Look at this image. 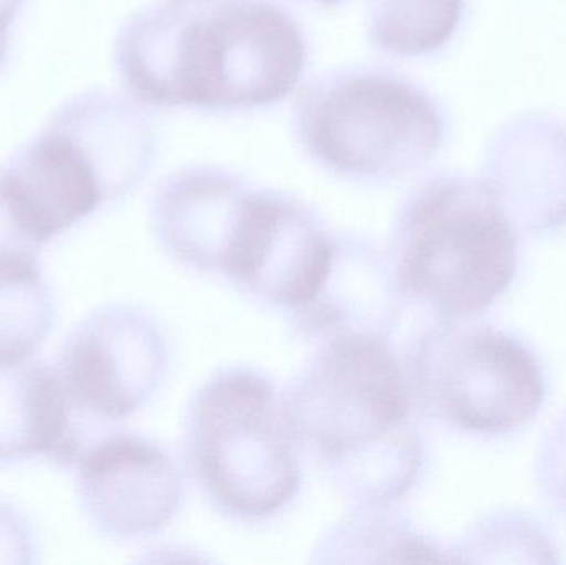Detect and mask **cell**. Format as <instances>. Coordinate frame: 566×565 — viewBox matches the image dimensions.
Segmentation results:
<instances>
[{
	"label": "cell",
	"instance_id": "obj_1",
	"mask_svg": "<svg viewBox=\"0 0 566 565\" xmlns=\"http://www.w3.org/2000/svg\"><path fill=\"white\" fill-rule=\"evenodd\" d=\"M308 59L302 23L277 0L151 3L115 40L123 88L153 108H271L295 92Z\"/></svg>",
	"mask_w": 566,
	"mask_h": 565
},
{
	"label": "cell",
	"instance_id": "obj_2",
	"mask_svg": "<svg viewBox=\"0 0 566 565\" xmlns=\"http://www.w3.org/2000/svg\"><path fill=\"white\" fill-rule=\"evenodd\" d=\"M415 391L381 335L333 338L303 372L293 423L349 496L385 506L411 490L424 448L412 423Z\"/></svg>",
	"mask_w": 566,
	"mask_h": 565
},
{
	"label": "cell",
	"instance_id": "obj_3",
	"mask_svg": "<svg viewBox=\"0 0 566 565\" xmlns=\"http://www.w3.org/2000/svg\"><path fill=\"white\" fill-rule=\"evenodd\" d=\"M391 254L402 294L439 321L474 318L514 282L517 228L484 179L441 172L402 201Z\"/></svg>",
	"mask_w": 566,
	"mask_h": 565
},
{
	"label": "cell",
	"instance_id": "obj_4",
	"mask_svg": "<svg viewBox=\"0 0 566 565\" xmlns=\"http://www.w3.org/2000/svg\"><path fill=\"white\" fill-rule=\"evenodd\" d=\"M293 138L323 171L388 185L428 168L444 146L448 118L428 88L388 66L329 70L293 103Z\"/></svg>",
	"mask_w": 566,
	"mask_h": 565
},
{
	"label": "cell",
	"instance_id": "obj_5",
	"mask_svg": "<svg viewBox=\"0 0 566 565\" xmlns=\"http://www.w3.org/2000/svg\"><path fill=\"white\" fill-rule=\"evenodd\" d=\"M186 437L199 483L232 517L268 520L296 496L300 437L290 405L264 375L231 368L206 381Z\"/></svg>",
	"mask_w": 566,
	"mask_h": 565
},
{
	"label": "cell",
	"instance_id": "obj_6",
	"mask_svg": "<svg viewBox=\"0 0 566 565\" xmlns=\"http://www.w3.org/2000/svg\"><path fill=\"white\" fill-rule=\"evenodd\" d=\"M409 378L431 417L475 437L521 431L547 400L535 352L511 332L472 318L439 321L426 332Z\"/></svg>",
	"mask_w": 566,
	"mask_h": 565
},
{
	"label": "cell",
	"instance_id": "obj_7",
	"mask_svg": "<svg viewBox=\"0 0 566 565\" xmlns=\"http://www.w3.org/2000/svg\"><path fill=\"white\" fill-rule=\"evenodd\" d=\"M336 239L295 196L252 185L231 231L221 274L275 307L302 314L325 289Z\"/></svg>",
	"mask_w": 566,
	"mask_h": 565
},
{
	"label": "cell",
	"instance_id": "obj_8",
	"mask_svg": "<svg viewBox=\"0 0 566 565\" xmlns=\"http://www.w3.org/2000/svg\"><path fill=\"white\" fill-rule=\"evenodd\" d=\"M53 367L80 420H125L161 381L165 338L142 308L103 305L70 331Z\"/></svg>",
	"mask_w": 566,
	"mask_h": 565
},
{
	"label": "cell",
	"instance_id": "obj_9",
	"mask_svg": "<svg viewBox=\"0 0 566 565\" xmlns=\"http://www.w3.org/2000/svg\"><path fill=\"white\" fill-rule=\"evenodd\" d=\"M75 467L80 508L102 536L142 540L158 533L178 513L181 474L149 438L106 435L83 450Z\"/></svg>",
	"mask_w": 566,
	"mask_h": 565
},
{
	"label": "cell",
	"instance_id": "obj_10",
	"mask_svg": "<svg viewBox=\"0 0 566 565\" xmlns=\"http://www.w3.org/2000/svg\"><path fill=\"white\" fill-rule=\"evenodd\" d=\"M106 202L85 153L49 122L0 165V218L30 248L49 244Z\"/></svg>",
	"mask_w": 566,
	"mask_h": 565
},
{
	"label": "cell",
	"instance_id": "obj_11",
	"mask_svg": "<svg viewBox=\"0 0 566 565\" xmlns=\"http://www.w3.org/2000/svg\"><path fill=\"white\" fill-rule=\"evenodd\" d=\"M484 179L517 231H555L566 224V125L527 113L505 123L489 145Z\"/></svg>",
	"mask_w": 566,
	"mask_h": 565
},
{
	"label": "cell",
	"instance_id": "obj_12",
	"mask_svg": "<svg viewBox=\"0 0 566 565\" xmlns=\"http://www.w3.org/2000/svg\"><path fill=\"white\" fill-rule=\"evenodd\" d=\"M251 186L222 166L191 165L171 172L149 205L156 238L186 264L221 272L232 226Z\"/></svg>",
	"mask_w": 566,
	"mask_h": 565
},
{
	"label": "cell",
	"instance_id": "obj_13",
	"mask_svg": "<svg viewBox=\"0 0 566 565\" xmlns=\"http://www.w3.org/2000/svg\"><path fill=\"white\" fill-rule=\"evenodd\" d=\"M46 122L85 153L108 202L135 191L155 168L158 129L132 96L88 90L62 103Z\"/></svg>",
	"mask_w": 566,
	"mask_h": 565
},
{
	"label": "cell",
	"instance_id": "obj_14",
	"mask_svg": "<svg viewBox=\"0 0 566 565\" xmlns=\"http://www.w3.org/2000/svg\"><path fill=\"white\" fill-rule=\"evenodd\" d=\"M85 448L82 420L53 365L0 367V467L33 458L75 467Z\"/></svg>",
	"mask_w": 566,
	"mask_h": 565
},
{
	"label": "cell",
	"instance_id": "obj_15",
	"mask_svg": "<svg viewBox=\"0 0 566 565\" xmlns=\"http://www.w3.org/2000/svg\"><path fill=\"white\" fill-rule=\"evenodd\" d=\"M29 248L0 242V367L30 360L55 325L52 289Z\"/></svg>",
	"mask_w": 566,
	"mask_h": 565
},
{
	"label": "cell",
	"instance_id": "obj_16",
	"mask_svg": "<svg viewBox=\"0 0 566 565\" xmlns=\"http://www.w3.org/2000/svg\"><path fill=\"white\" fill-rule=\"evenodd\" d=\"M465 0H368L369 45L392 59H421L444 49L464 19Z\"/></svg>",
	"mask_w": 566,
	"mask_h": 565
},
{
	"label": "cell",
	"instance_id": "obj_17",
	"mask_svg": "<svg viewBox=\"0 0 566 565\" xmlns=\"http://www.w3.org/2000/svg\"><path fill=\"white\" fill-rule=\"evenodd\" d=\"M465 554L532 553L551 554L555 550L541 524L518 513L488 517L465 541ZM544 557V556H542ZM548 563L547 557H544Z\"/></svg>",
	"mask_w": 566,
	"mask_h": 565
},
{
	"label": "cell",
	"instance_id": "obj_18",
	"mask_svg": "<svg viewBox=\"0 0 566 565\" xmlns=\"http://www.w3.org/2000/svg\"><path fill=\"white\" fill-rule=\"evenodd\" d=\"M535 474L545 500L566 514V410L542 441Z\"/></svg>",
	"mask_w": 566,
	"mask_h": 565
},
{
	"label": "cell",
	"instance_id": "obj_19",
	"mask_svg": "<svg viewBox=\"0 0 566 565\" xmlns=\"http://www.w3.org/2000/svg\"><path fill=\"white\" fill-rule=\"evenodd\" d=\"M35 553L29 521L15 506L0 500V564H30Z\"/></svg>",
	"mask_w": 566,
	"mask_h": 565
},
{
	"label": "cell",
	"instance_id": "obj_20",
	"mask_svg": "<svg viewBox=\"0 0 566 565\" xmlns=\"http://www.w3.org/2000/svg\"><path fill=\"white\" fill-rule=\"evenodd\" d=\"M25 0H0V30H9L22 12Z\"/></svg>",
	"mask_w": 566,
	"mask_h": 565
},
{
	"label": "cell",
	"instance_id": "obj_21",
	"mask_svg": "<svg viewBox=\"0 0 566 565\" xmlns=\"http://www.w3.org/2000/svg\"><path fill=\"white\" fill-rule=\"evenodd\" d=\"M306 2L318 7H335L338 6V3H342L343 0H306Z\"/></svg>",
	"mask_w": 566,
	"mask_h": 565
}]
</instances>
